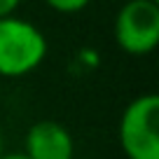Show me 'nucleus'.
I'll use <instances>...</instances> for the list:
<instances>
[{
    "label": "nucleus",
    "mask_w": 159,
    "mask_h": 159,
    "mask_svg": "<svg viewBox=\"0 0 159 159\" xmlns=\"http://www.w3.org/2000/svg\"><path fill=\"white\" fill-rule=\"evenodd\" d=\"M21 0H0V19H7V16H14L19 10Z\"/></svg>",
    "instance_id": "423d86ee"
},
{
    "label": "nucleus",
    "mask_w": 159,
    "mask_h": 159,
    "mask_svg": "<svg viewBox=\"0 0 159 159\" xmlns=\"http://www.w3.org/2000/svg\"><path fill=\"white\" fill-rule=\"evenodd\" d=\"M28 159H75V140L56 119H40L28 126L24 138Z\"/></svg>",
    "instance_id": "20e7f679"
},
{
    "label": "nucleus",
    "mask_w": 159,
    "mask_h": 159,
    "mask_svg": "<svg viewBox=\"0 0 159 159\" xmlns=\"http://www.w3.org/2000/svg\"><path fill=\"white\" fill-rule=\"evenodd\" d=\"M115 42L131 56H145L159 45V0H126L112 24Z\"/></svg>",
    "instance_id": "7ed1b4c3"
},
{
    "label": "nucleus",
    "mask_w": 159,
    "mask_h": 159,
    "mask_svg": "<svg viewBox=\"0 0 159 159\" xmlns=\"http://www.w3.org/2000/svg\"><path fill=\"white\" fill-rule=\"evenodd\" d=\"M45 2L59 14H77L89 7L91 0H45Z\"/></svg>",
    "instance_id": "39448f33"
},
{
    "label": "nucleus",
    "mask_w": 159,
    "mask_h": 159,
    "mask_svg": "<svg viewBox=\"0 0 159 159\" xmlns=\"http://www.w3.org/2000/svg\"><path fill=\"white\" fill-rule=\"evenodd\" d=\"M47 35L28 19H0V77H24L47 59Z\"/></svg>",
    "instance_id": "f257e3e1"
},
{
    "label": "nucleus",
    "mask_w": 159,
    "mask_h": 159,
    "mask_svg": "<svg viewBox=\"0 0 159 159\" xmlns=\"http://www.w3.org/2000/svg\"><path fill=\"white\" fill-rule=\"evenodd\" d=\"M119 145L126 159H159V96L140 94L122 112Z\"/></svg>",
    "instance_id": "f03ea898"
},
{
    "label": "nucleus",
    "mask_w": 159,
    "mask_h": 159,
    "mask_svg": "<svg viewBox=\"0 0 159 159\" xmlns=\"http://www.w3.org/2000/svg\"><path fill=\"white\" fill-rule=\"evenodd\" d=\"M0 159H28L24 152H7V154H0Z\"/></svg>",
    "instance_id": "0eeeda50"
}]
</instances>
